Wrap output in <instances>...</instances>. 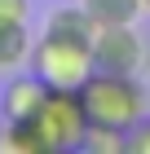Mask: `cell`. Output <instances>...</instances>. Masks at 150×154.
Listing matches in <instances>:
<instances>
[{
	"label": "cell",
	"mask_w": 150,
	"mask_h": 154,
	"mask_svg": "<svg viewBox=\"0 0 150 154\" xmlns=\"http://www.w3.org/2000/svg\"><path fill=\"white\" fill-rule=\"evenodd\" d=\"M44 31L49 35H71V40H93L97 22L88 18L84 5H58V9L44 18Z\"/></svg>",
	"instance_id": "7"
},
{
	"label": "cell",
	"mask_w": 150,
	"mask_h": 154,
	"mask_svg": "<svg viewBox=\"0 0 150 154\" xmlns=\"http://www.w3.org/2000/svg\"><path fill=\"white\" fill-rule=\"evenodd\" d=\"M80 101L88 110V123L115 128V132H132V123L146 115V88L137 84V75L93 71L80 84Z\"/></svg>",
	"instance_id": "1"
},
{
	"label": "cell",
	"mask_w": 150,
	"mask_h": 154,
	"mask_svg": "<svg viewBox=\"0 0 150 154\" xmlns=\"http://www.w3.org/2000/svg\"><path fill=\"white\" fill-rule=\"evenodd\" d=\"M141 13H150V0H141Z\"/></svg>",
	"instance_id": "13"
},
{
	"label": "cell",
	"mask_w": 150,
	"mask_h": 154,
	"mask_svg": "<svg viewBox=\"0 0 150 154\" xmlns=\"http://www.w3.org/2000/svg\"><path fill=\"white\" fill-rule=\"evenodd\" d=\"M31 18V0H0V22H27Z\"/></svg>",
	"instance_id": "12"
},
{
	"label": "cell",
	"mask_w": 150,
	"mask_h": 154,
	"mask_svg": "<svg viewBox=\"0 0 150 154\" xmlns=\"http://www.w3.org/2000/svg\"><path fill=\"white\" fill-rule=\"evenodd\" d=\"M0 150L5 154H49V145L40 137V128H35V119H22V123H5Z\"/></svg>",
	"instance_id": "8"
},
{
	"label": "cell",
	"mask_w": 150,
	"mask_h": 154,
	"mask_svg": "<svg viewBox=\"0 0 150 154\" xmlns=\"http://www.w3.org/2000/svg\"><path fill=\"white\" fill-rule=\"evenodd\" d=\"M44 97H49V84L40 79L35 71H13L9 84L0 88V115H5V123L35 119L40 106H44Z\"/></svg>",
	"instance_id": "5"
},
{
	"label": "cell",
	"mask_w": 150,
	"mask_h": 154,
	"mask_svg": "<svg viewBox=\"0 0 150 154\" xmlns=\"http://www.w3.org/2000/svg\"><path fill=\"white\" fill-rule=\"evenodd\" d=\"M128 150L132 154H150V115H141L128 132Z\"/></svg>",
	"instance_id": "11"
},
{
	"label": "cell",
	"mask_w": 150,
	"mask_h": 154,
	"mask_svg": "<svg viewBox=\"0 0 150 154\" xmlns=\"http://www.w3.org/2000/svg\"><path fill=\"white\" fill-rule=\"evenodd\" d=\"M80 150H84V154H124V150H128V132H115V128H97V123H88V137H84Z\"/></svg>",
	"instance_id": "10"
},
{
	"label": "cell",
	"mask_w": 150,
	"mask_h": 154,
	"mask_svg": "<svg viewBox=\"0 0 150 154\" xmlns=\"http://www.w3.org/2000/svg\"><path fill=\"white\" fill-rule=\"evenodd\" d=\"M49 88H80L93 75V40H71V35H49L31 44V62H27Z\"/></svg>",
	"instance_id": "2"
},
{
	"label": "cell",
	"mask_w": 150,
	"mask_h": 154,
	"mask_svg": "<svg viewBox=\"0 0 150 154\" xmlns=\"http://www.w3.org/2000/svg\"><path fill=\"white\" fill-rule=\"evenodd\" d=\"M31 31L27 22H0V75H13L31 62Z\"/></svg>",
	"instance_id": "6"
},
{
	"label": "cell",
	"mask_w": 150,
	"mask_h": 154,
	"mask_svg": "<svg viewBox=\"0 0 150 154\" xmlns=\"http://www.w3.org/2000/svg\"><path fill=\"white\" fill-rule=\"evenodd\" d=\"M146 62V44L132 31V22L97 26L93 31V71H115V75H137Z\"/></svg>",
	"instance_id": "4"
},
{
	"label": "cell",
	"mask_w": 150,
	"mask_h": 154,
	"mask_svg": "<svg viewBox=\"0 0 150 154\" xmlns=\"http://www.w3.org/2000/svg\"><path fill=\"white\" fill-rule=\"evenodd\" d=\"M35 128L44 137L49 154L80 150L84 137H88V110H84V101H80V88H49L44 106L35 115Z\"/></svg>",
	"instance_id": "3"
},
{
	"label": "cell",
	"mask_w": 150,
	"mask_h": 154,
	"mask_svg": "<svg viewBox=\"0 0 150 154\" xmlns=\"http://www.w3.org/2000/svg\"><path fill=\"white\" fill-rule=\"evenodd\" d=\"M84 9H88V18L97 26H115V22H137L141 13V0H80Z\"/></svg>",
	"instance_id": "9"
}]
</instances>
